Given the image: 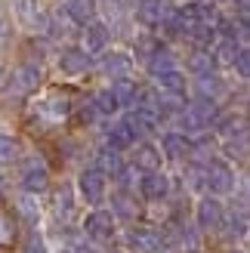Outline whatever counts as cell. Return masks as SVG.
I'll return each instance as SVG.
<instances>
[{
    "label": "cell",
    "mask_w": 250,
    "mask_h": 253,
    "mask_svg": "<svg viewBox=\"0 0 250 253\" xmlns=\"http://www.w3.org/2000/svg\"><path fill=\"white\" fill-rule=\"evenodd\" d=\"M244 232H247V213L238 210L229 216V238H244Z\"/></svg>",
    "instance_id": "d6a6232c"
},
{
    "label": "cell",
    "mask_w": 250,
    "mask_h": 253,
    "mask_svg": "<svg viewBox=\"0 0 250 253\" xmlns=\"http://www.w3.org/2000/svg\"><path fill=\"white\" fill-rule=\"evenodd\" d=\"M133 170H142V173H155L161 170V151L148 142L133 145Z\"/></svg>",
    "instance_id": "4fadbf2b"
},
{
    "label": "cell",
    "mask_w": 250,
    "mask_h": 253,
    "mask_svg": "<svg viewBox=\"0 0 250 253\" xmlns=\"http://www.w3.org/2000/svg\"><path fill=\"white\" fill-rule=\"evenodd\" d=\"M37 84H41V65L37 62H25V65H19L12 71L9 90L12 93H31V90H37Z\"/></svg>",
    "instance_id": "ba28073f"
},
{
    "label": "cell",
    "mask_w": 250,
    "mask_h": 253,
    "mask_svg": "<svg viewBox=\"0 0 250 253\" xmlns=\"http://www.w3.org/2000/svg\"><path fill=\"white\" fill-rule=\"evenodd\" d=\"M222 219H226V210H222V204L213 195L198 201V225H201V229H219Z\"/></svg>",
    "instance_id": "9c48e42d"
},
{
    "label": "cell",
    "mask_w": 250,
    "mask_h": 253,
    "mask_svg": "<svg viewBox=\"0 0 250 253\" xmlns=\"http://www.w3.org/2000/svg\"><path fill=\"white\" fill-rule=\"evenodd\" d=\"M46 185H49V170H46V164L43 161H28L22 167V188H25V195H41L46 192Z\"/></svg>",
    "instance_id": "8992f818"
},
{
    "label": "cell",
    "mask_w": 250,
    "mask_h": 253,
    "mask_svg": "<svg viewBox=\"0 0 250 253\" xmlns=\"http://www.w3.org/2000/svg\"><path fill=\"white\" fill-rule=\"evenodd\" d=\"M226 90V84H222L216 74H204V78H198V99H210V102H216Z\"/></svg>",
    "instance_id": "7402d4cb"
},
{
    "label": "cell",
    "mask_w": 250,
    "mask_h": 253,
    "mask_svg": "<svg viewBox=\"0 0 250 253\" xmlns=\"http://www.w3.org/2000/svg\"><path fill=\"white\" fill-rule=\"evenodd\" d=\"M136 213H139V204H136V198L127 195V192H118L111 198V216H121V219H136Z\"/></svg>",
    "instance_id": "d6986e66"
},
{
    "label": "cell",
    "mask_w": 250,
    "mask_h": 253,
    "mask_svg": "<svg viewBox=\"0 0 250 253\" xmlns=\"http://www.w3.org/2000/svg\"><path fill=\"white\" fill-rule=\"evenodd\" d=\"M161 148H164V155L170 161H182L185 155L192 151V142L185 133H164V139H161Z\"/></svg>",
    "instance_id": "9a60e30c"
},
{
    "label": "cell",
    "mask_w": 250,
    "mask_h": 253,
    "mask_svg": "<svg viewBox=\"0 0 250 253\" xmlns=\"http://www.w3.org/2000/svg\"><path fill=\"white\" fill-rule=\"evenodd\" d=\"M145 65H148V71H152L155 78H161V74H167V71H173V68H176V56H173L167 46H161L158 53H155L152 59L145 62Z\"/></svg>",
    "instance_id": "44dd1931"
},
{
    "label": "cell",
    "mask_w": 250,
    "mask_h": 253,
    "mask_svg": "<svg viewBox=\"0 0 250 253\" xmlns=\"http://www.w3.org/2000/svg\"><path fill=\"white\" fill-rule=\"evenodd\" d=\"M0 31H3V16H0Z\"/></svg>",
    "instance_id": "74e56055"
},
{
    "label": "cell",
    "mask_w": 250,
    "mask_h": 253,
    "mask_svg": "<svg viewBox=\"0 0 250 253\" xmlns=\"http://www.w3.org/2000/svg\"><path fill=\"white\" fill-rule=\"evenodd\" d=\"M19 210H22V216L28 222H37V216H41V210H37V204H34V195H22L19 198Z\"/></svg>",
    "instance_id": "836d02e7"
},
{
    "label": "cell",
    "mask_w": 250,
    "mask_h": 253,
    "mask_svg": "<svg viewBox=\"0 0 250 253\" xmlns=\"http://www.w3.org/2000/svg\"><path fill=\"white\" fill-rule=\"evenodd\" d=\"M53 210L59 213V216H71V210H74V198H71V188H68V185L56 188V195H53Z\"/></svg>",
    "instance_id": "83f0119b"
},
{
    "label": "cell",
    "mask_w": 250,
    "mask_h": 253,
    "mask_svg": "<svg viewBox=\"0 0 250 253\" xmlns=\"http://www.w3.org/2000/svg\"><path fill=\"white\" fill-rule=\"evenodd\" d=\"M93 108L99 111V115H115V111H118L121 105H118V99L111 96V90H102V93H96V99H93Z\"/></svg>",
    "instance_id": "f546056e"
},
{
    "label": "cell",
    "mask_w": 250,
    "mask_h": 253,
    "mask_svg": "<svg viewBox=\"0 0 250 253\" xmlns=\"http://www.w3.org/2000/svg\"><path fill=\"white\" fill-rule=\"evenodd\" d=\"M12 238H16V222H12L9 213L0 210V247H6L12 244Z\"/></svg>",
    "instance_id": "1f68e13d"
},
{
    "label": "cell",
    "mask_w": 250,
    "mask_h": 253,
    "mask_svg": "<svg viewBox=\"0 0 250 253\" xmlns=\"http://www.w3.org/2000/svg\"><path fill=\"white\" fill-rule=\"evenodd\" d=\"M216 118H219V105L216 102H210V99H195L189 108H182L179 124L185 130H204V126L216 124Z\"/></svg>",
    "instance_id": "6da1fadb"
},
{
    "label": "cell",
    "mask_w": 250,
    "mask_h": 253,
    "mask_svg": "<svg viewBox=\"0 0 250 253\" xmlns=\"http://www.w3.org/2000/svg\"><path fill=\"white\" fill-rule=\"evenodd\" d=\"M139 195L148 198V201H164L170 195V179L161 170L155 173H142V179H139Z\"/></svg>",
    "instance_id": "30bf717a"
},
{
    "label": "cell",
    "mask_w": 250,
    "mask_h": 253,
    "mask_svg": "<svg viewBox=\"0 0 250 253\" xmlns=\"http://www.w3.org/2000/svg\"><path fill=\"white\" fill-rule=\"evenodd\" d=\"M127 241L133 250L139 253H158L161 247H164V235H161L158 229H148V225H136V229H130Z\"/></svg>",
    "instance_id": "52a82bcc"
},
{
    "label": "cell",
    "mask_w": 250,
    "mask_h": 253,
    "mask_svg": "<svg viewBox=\"0 0 250 253\" xmlns=\"http://www.w3.org/2000/svg\"><path fill=\"white\" fill-rule=\"evenodd\" d=\"M158 253H161V250H158Z\"/></svg>",
    "instance_id": "60d3db41"
},
{
    "label": "cell",
    "mask_w": 250,
    "mask_h": 253,
    "mask_svg": "<svg viewBox=\"0 0 250 253\" xmlns=\"http://www.w3.org/2000/svg\"><path fill=\"white\" fill-rule=\"evenodd\" d=\"M204 185L210 188V195H229L235 188V170L226 161H213L204 167Z\"/></svg>",
    "instance_id": "7a4b0ae2"
},
{
    "label": "cell",
    "mask_w": 250,
    "mask_h": 253,
    "mask_svg": "<svg viewBox=\"0 0 250 253\" xmlns=\"http://www.w3.org/2000/svg\"><path fill=\"white\" fill-rule=\"evenodd\" d=\"M232 65H238V74H241V78H247V74H250V53H247V46L238 49V56H235Z\"/></svg>",
    "instance_id": "d590c367"
},
{
    "label": "cell",
    "mask_w": 250,
    "mask_h": 253,
    "mask_svg": "<svg viewBox=\"0 0 250 253\" xmlns=\"http://www.w3.org/2000/svg\"><path fill=\"white\" fill-rule=\"evenodd\" d=\"M102 71L111 74V78H127V71H130V56H127V53H111V56H105Z\"/></svg>",
    "instance_id": "603a6c76"
},
{
    "label": "cell",
    "mask_w": 250,
    "mask_h": 253,
    "mask_svg": "<svg viewBox=\"0 0 250 253\" xmlns=\"http://www.w3.org/2000/svg\"><path fill=\"white\" fill-rule=\"evenodd\" d=\"M108 41H111V37H108V28H105V25H99V22L83 25V53H86V56L105 53Z\"/></svg>",
    "instance_id": "7c38bea8"
},
{
    "label": "cell",
    "mask_w": 250,
    "mask_h": 253,
    "mask_svg": "<svg viewBox=\"0 0 250 253\" xmlns=\"http://www.w3.org/2000/svg\"><path fill=\"white\" fill-rule=\"evenodd\" d=\"M68 111H71V102H68V99H65V96H53V99H46V102H41L37 115L46 118L49 124H59V121L68 118Z\"/></svg>",
    "instance_id": "2e32d148"
},
{
    "label": "cell",
    "mask_w": 250,
    "mask_h": 253,
    "mask_svg": "<svg viewBox=\"0 0 250 253\" xmlns=\"http://www.w3.org/2000/svg\"><path fill=\"white\" fill-rule=\"evenodd\" d=\"M170 16H173L170 0H139L136 3V19L148 25V28H161Z\"/></svg>",
    "instance_id": "277c9868"
},
{
    "label": "cell",
    "mask_w": 250,
    "mask_h": 253,
    "mask_svg": "<svg viewBox=\"0 0 250 253\" xmlns=\"http://www.w3.org/2000/svg\"><path fill=\"white\" fill-rule=\"evenodd\" d=\"M161 49V43L155 41V37H139V41H136V59L139 62H148L155 53Z\"/></svg>",
    "instance_id": "4dcf8cb0"
},
{
    "label": "cell",
    "mask_w": 250,
    "mask_h": 253,
    "mask_svg": "<svg viewBox=\"0 0 250 253\" xmlns=\"http://www.w3.org/2000/svg\"><path fill=\"white\" fill-rule=\"evenodd\" d=\"M59 68L65 74H83L90 68V56H86L83 49H65V53L59 56Z\"/></svg>",
    "instance_id": "e0dca14e"
},
{
    "label": "cell",
    "mask_w": 250,
    "mask_h": 253,
    "mask_svg": "<svg viewBox=\"0 0 250 253\" xmlns=\"http://www.w3.org/2000/svg\"><path fill=\"white\" fill-rule=\"evenodd\" d=\"M111 96L118 99V105H133V99H136V84L127 81V78H118L115 86H111Z\"/></svg>",
    "instance_id": "4316f807"
},
{
    "label": "cell",
    "mask_w": 250,
    "mask_h": 253,
    "mask_svg": "<svg viewBox=\"0 0 250 253\" xmlns=\"http://www.w3.org/2000/svg\"><path fill=\"white\" fill-rule=\"evenodd\" d=\"M133 145H136V133L130 130L127 121H121L118 126H111V130H108V148L124 151V148H133Z\"/></svg>",
    "instance_id": "ac0fdd59"
},
{
    "label": "cell",
    "mask_w": 250,
    "mask_h": 253,
    "mask_svg": "<svg viewBox=\"0 0 250 253\" xmlns=\"http://www.w3.org/2000/svg\"><path fill=\"white\" fill-rule=\"evenodd\" d=\"M16 155H19V142L9 136H0V164H9Z\"/></svg>",
    "instance_id": "e575fe53"
},
{
    "label": "cell",
    "mask_w": 250,
    "mask_h": 253,
    "mask_svg": "<svg viewBox=\"0 0 250 253\" xmlns=\"http://www.w3.org/2000/svg\"><path fill=\"white\" fill-rule=\"evenodd\" d=\"M83 232H86V238H90V241H111V235H115V216H111L108 210H93V213H86Z\"/></svg>",
    "instance_id": "5b68a950"
},
{
    "label": "cell",
    "mask_w": 250,
    "mask_h": 253,
    "mask_svg": "<svg viewBox=\"0 0 250 253\" xmlns=\"http://www.w3.org/2000/svg\"><path fill=\"white\" fill-rule=\"evenodd\" d=\"M241 46H244V43H241ZM241 46L235 43L232 37H226V41H219V46L213 49V53H210V59H213V65H232Z\"/></svg>",
    "instance_id": "d4e9b609"
},
{
    "label": "cell",
    "mask_w": 250,
    "mask_h": 253,
    "mask_svg": "<svg viewBox=\"0 0 250 253\" xmlns=\"http://www.w3.org/2000/svg\"><path fill=\"white\" fill-rule=\"evenodd\" d=\"M65 253H71V250H65Z\"/></svg>",
    "instance_id": "ab89813d"
},
{
    "label": "cell",
    "mask_w": 250,
    "mask_h": 253,
    "mask_svg": "<svg viewBox=\"0 0 250 253\" xmlns=\"http://www.w3.org/2000/svg\"><path fill=\"white\" fill-rule=\"evenodd\" d=\"M189 68L198 74V78H204V74H213V59H210V53H192L189 59Z\"/></svg>",
    "instance_id": "f1b7e54d"
},
{
    "label": "cell",
    "mask_w": 250,
    "mask_h": 253,
    "mask_svg": "<svg viewBox=\"0 0 250 253\" xmlns=\"http://www.w3.org/2000/svg\"><path fill=\"white\" fill-rule=\"evenodd\" d=\"M12 9L25 28H46V16L37 0H12Z\"/></svg>",
    "instance_id": "8fae6325"
},
{
    "label": "cell",
    "mask_w": 250,
    "mask_h": 253,
    "mask_svg": "<svg viewBox=\"0 0 250 253\" xmlns=\"http://www.w3.org/2000/svg\"><path fill=\"white\" fill-rule=\"evenodd\" d=\"M158 86H161V93H167V96H182L185 93V78L173 68V71H167V74L158 78Z\"/></svg>",
    "instance_id": "cb8c5ba5"
},
{
    "label": "cell",
    "mask_w": 250,
    "mask_h": 253,
    "mask_svg": "<svg viewBox=\"0 0 250 253\" xmlns=\"http://www.w3.org/2000/svg\"><path fill=\"white\" fill-rule=\"evenodd\" d=\"M219 133L226 136L229 142H235V139H238V142H247V121L244 118H229L219 126Z\"/></svg>",
    "instance_id": "484cf974"
},
{
    "label": "cell",
    "mask_w": 250,
    "mask_h": 253,
    "mask_svg": "<svg viewBox=\"0 0 250 253\" xmlns=\"http://www.w3.org/2000/svg\"><path fill=\"white\" fill-rule=\"evenodd\" d=\"M62 12H65L74 25H90L96 19V0H65Z\"/></svg>",
    "instance_id": "5bb4252c"
},
{
    "label": "cell",
    "mask_w": 250,
    "mask_h": 253,
    "mask_svg": "<svg viewBox=\"0 0 250 253\" xmlns=\"http://www.w3.org/2000/svg\"><path fill=\"white\" fill-rule=\"evenodd\" d=\"M232 253H244V250H232Z\"/></svg>",
    "instance_id": "f35d334b"
},
{
    "label": "cell",
    "mask_w": 250,
    "mask_h": 253,
    "mask_svg": "<svg viewBox=\"0 0 250 253\" xmlns=\"http://www.w3.org/2000/svg\"><path fill=\"white\" fill-rule=\"evenodd\" d=\"M78 185H81V195H83L86 204H102V198L108 192V176L102 170H96V167H86L81 173Z\"/></svg>",
    "instance_id": "3957f363"
},
{
    "label": "cell",
    "mask_w": 250,
    "mask_h": 253,
    "mask_svg": "<svg viewBox=\"0 0 250 253\" xmlns=\"http://www.w3.org/2000/svg\"><path fill=\"white\" fill-rule=\"evenodd\" d=\"M96 161H99V164H96V170H102L105 176H108V173H111V176H118V173H121L124 167H127V164L121 161V151H115V148H108V145H105V148H99V155H96Z\"/></svg>",
    "instance_id": "ffe728a7"
},
{
    "label": "cell",
    "mask_w": 250,
    "mask_h": 253,
    "mask_svg": "<svg viewBox=\"0 0 250 253\" xmlns=\"http://www.w3.org/2000/svg\"><path fill=\"white\" fill-rule=\"evenodd\" d=\"M25 253H46L43 238H41V235H31V238H28V244H25Z\"/></svg>",
    "instance_id": "8d00e7d4"
}]
</instances>
